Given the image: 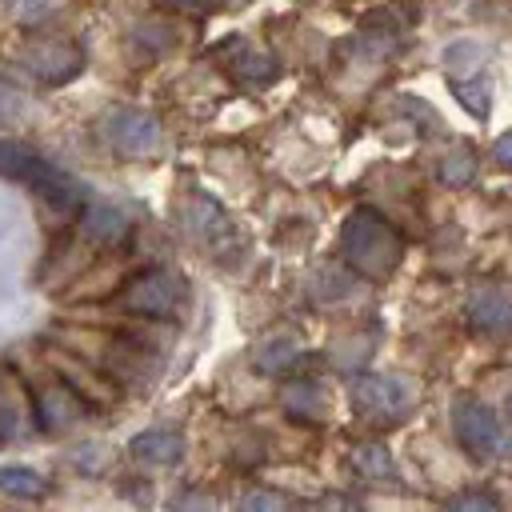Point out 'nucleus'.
Returning <instances> with one entry per match:
<instances>
[{
	"instance_id": "1",
	"label": "nucleus",
	"mask_w": 512,
	"mask_h": 512,
	"mask_svg": "<svg viewBox=\"0 0 512 512\" xmlns=\"http://www.w3.org/2000/svg\"><path fill=\"white\" fill-rule=\"evenodd\" d=\"M340 252L344 264L364 280H384L404 260V236L368 204L352 208L340 228Z\"/></svg>"
},
{
	"instance_id": "2",
	"label": "nucleus",
	"mask_w": 512,
	"mask_h": 512,
	"mask_svg": "<svg viewBox=\"0 0 512 512\" xmlns=\"http://www.w3.org/2000/svg\"><path fill=\"white\" fill-rule=\"evenodd\" d=\"M348 400L368 424H400L416 404V384L400 372H360L348 380Z\"/></svg>"
},
{
	"instance_id": "3",
	"label": "nucleus",
	"mask_w": 512,
	"mask_h": 512,
	"mask_svg": "<svg viewBox=\"0 0 512 512\" xmlns=\"http://www.w3.org/2000/svg\"><path fill=\"white\" fill-rule=\"evenodd\" d=\"M100 140L116 152V156H152L160 144H164V132H160V120L140 112V108H128V104H116L100 116L96 124Z\"/></svg>"
},
{
	"instance_id": "4",
	"label": "nucleus",
	"mask_w": 512,
	"mask_h": 512,
	"mask_svg": "<svg viewBox=\"0 0 512 512\" xmlns=\"http://www.w3.org/2000/svg\"><path fill=\"white\" fill-rule=\"evenodd\" d=\"M180 304H184V284L168 268H144L120 292V308L148 320H172Z\"/></svg>"
},
{
	"instance_id": "5",
	"label": "nucleus",
	"mask_w": 512,
	"mask_h": 512,
	"mask_svg": "<svg viewBox=\"0 0 512 512\" xmlns=\"http://www.w3.org/2000/svg\"><path fill=\"white\" fill-rule=\"evenodd\" d=\"M20 68L36 80V84H68L80 68H84V52L68 40H32L20 48Z\"/></svg>"
},
{
	"instance_id": "6",
	"label": "nucleus",
	"mask_w": 512,
	"mask_h": 512,
	"mask_svg": "<svg viewBox=\"0 0 512 512\" xmlns=\"http://www.w3.org/2000/svg\"><path fill=\"white\" fill-rule=\"evenodd\" d=\"M452 432H456L460 448L468 456H476V460H488V456L500 452V420L476 396H460L456 400V408H452Z\"/></svg>"
},
{
	"instance_id": "7",
	"label": "nucleus",
	"mask_w": 512,
	"mask_h": 512,
	"mask_svg": "<svg viewBox=\"0 0 512 512\" xmlns=\"http://www.w3.org/2000/svg\"><path fill=\"white\" fill-rule=\"evenodd\" d=\"M220 64H224V72H228L240 88H268V84L280 76L276 56H268L264 48H256V44L244 40V36H232V40L220 48Z\"/></svg>"
},
{
	"instance_id": "8",
	"label": "nucleus",
	"mask_w": 512,
	"mask_h": 512,
	"mask_svg": "<svg viewBox=\"0 0 512 512\" xmlns=\"http://www.w3.org/2000/svg\"><path fill=\"white\" fill-rule=\"evenodd\" d=\"M16 180L28 184L36 196H44V200L56 204V208H76V204L84 200V188H80L64 168H56V164H48V160H40V156H32V152H28V160L20 164Z\"/></svg>"
},
{
	"instance_id": "9",
	"label": "nucleus",
	"mask_w": 512,
	"mask_h": 512,
	"mask_svg": "<svg viewBox=\"0 0 512 512\" xmlns=\"http://www.w3.org/2000/svg\"><path fill=\"white\" fill-rule=\"evenodd\" d=\"M32 412H36V424L44 432H68V428H76L84 420L88 404L76 396V388L52 380V384H40L32 392Z\"/></svg>"
},
{
	"instance_id": "10",
	"label": "nucleus",
	"mask_w": 512,
	"mask_h": 512,
	"mask_svg": "<svg viewBox=\"0 0 512 512\" xmlns=\"http://www.w3.org/2000/svg\"><path fill=\"white\" fill-rule=\"evenodd\" d=\"M468 328L480 336H508L512 332V296L500 284H476L464 304Z\"/></svg>"
},
{
	"instance_id": "11",
	"label": "nucleus",
	"mask_w": 512,
	"mask_h": 512,
	"mask_svg": "<svg viewBox=\"0 0 512 512\" xmlns=\"http://www.w3.org/2000/svg\"><path fill=\"white\" fill-rule=\"evenodd\" d=\"M80 232H84L96 248H108V244H120V240L132 232V224H128V216H124L116 204L96 200V204H84V212H80Z\"/></svg>"
},
{
	"instance_id": "12",
	"label": "nucleus",
	"mask_w": 512,
	"mask_h": 512,
	"mask_svg": "<svg viewBox=\"0 0 512 512\" xmlns=\"http://www.w3.org/2000/svg\"><path fill=\"white\" fill-rule=\"evenodd\" d=\"M128 452L140 460V464H152V468H172L184 460V436L172 432V428H148L140 436H132Z\"/></svg>"
},
{
	"instance_id": "13",
	"label": "nucleus",
	"mask_w": 512,
	"mask_h": 512,
	"mask_svg": "<svg viewBox=\"0 0 512 512\" xmlns=\"http://www.w3.org/2000/svg\"><path fill=\"white\" fill-rule=\"evenodd\" d=\"M348 468H352V476H360L364 484H396V480H400V468H396L392 452H388L384 444H376V440L352 444Z\"/></svg>"
},
{
	"instance_id": "14",
	"label": "nucleus",
	"mask_w": 512,
	"mask_h": 512,
	"mask_svg": "<svg viewBox=\"0 0 512 512\" xmlns=\"http://www.w3.org/2000/svg\"><path fill=\"white\" fill-rule=\"evenodd\" d=\"M188 232H192L196 240H204V244L224 240V236H228V216H224V208H220L212 196L192 192V196H188Z\"/></svg>"
},
{
	"instance_id": "15",
	"label": "nucleus",
	"mask_w": 512,
	"mask_h": 512,
	"mask_svg": "<svg viewBox=\"0 0 512 512\" xmlns=\"http://www.w3.org/2000/svg\"><path fill=\"white\" fill-rule=\"evenodd\" d=\"M252 364H256L260 372H268V376H284V372H292L296 364H304V348H300L292 336H268V340L256 344Z\"/></svg>"
},
{
	"instance_id": "16",
	"label": "nucleus",
	"mask_w": 512,
	"mask_h": 512,
	"mask_svg": "<svg viewBox=\"0 0 512 512\" xmlns=\"http://www.w3.org/2000/svg\"><path fill=\"white\" fill-rule=\"evenodd\" d=\"M448 88H452V96L460 100V108L468 116L488 120V112H492V84H488V76H480V72H472V76H448Z\"/></svg>"
},
{
	"instance_id": "17",
	"label": "nucleus",
	"mask_w": 512,
	"mask_h": 512,
	"mask_svg": "<svg viewBox=\"0 0 512 512\" xmlns=\"http://www.w3.org/2000/svg\"><path fill=\"white\" fill-rule=\"evenodd\" d=\"M0 492L16 500H40L48 492V480L28 464H0Z\"/></svg>"
},
{
	"instance_id": "18",
	"label": "nucleus",
	"mask_w": 512,
	"mask_h": 512,
	"mask_svg": "<svg viewBox=\"0 0 512 512\" xmlns=\"http://www.w3.org/2000/svg\"><path fill=\"white\" fill-rule=\"evenodd\" d=\"M284 408H288L292 416H300V420L320 416V408H324L320 384H312V380H292V384L284 388Z\"/></svg>"
},
{
	"instance_id": "19",
	"label": "nucleus",
	"mask_w": 512,
	"mask_h": 512,
	"mask_svg": "<svg viewBox=\"0 0 512 512\" xmlns=\"http://www.w3.org/2000/svg\"><path fill=\"white\" fill-rule=\"evenodd\" d=\"M472 176H476V156H472V148H452V152H444V160H440V180L444 184H452V188H464V184H472Z\"/></svg>"
},
{
	"instance_id": "20",
	"label": "nucleus",
	"mask_w": 512,
	"mask_h": 512,
	"mask_svg": "<svg viewBox=\"0 0 512 512\" xmlns=\"http://www.w3.org/2000/svg\"><path fill=\"white\" fill-rule=\"evenodd\" d=\"M236 512H292V504H288L280 492L256 488V492H248V496L240 500V508H236Z\"/></svg>"
},
{
	"instance_id": "21",
	"label": "nucleus",
	"mask_w": 512,
	"mask_h": 512,
	"mask_svg": "<svg viewBox=\"0 0 512 512\" xmlns=\"http://www.w3.org/2000/svg\"><path fill=\"white\" fill-rule=\"evenodd\" d=\"M444 512H500V504H496L488 492L472 488V492H460V496H452V500L444 504Z\"/></svg>"
},
{
	"instance_id": "22",
	"label": "nucleus",
	"mask_w": 512,
	"mask_h": 512,
	"mask_svg": "<svg viewBox=\"0 0 512 512\" xmlns=\"http://www.w3.org/2000/svg\"><path fill=\"white\" fill-rule=\"evenodd\" d=\"M316 512H364V504L352 500V496H344V492H328V496L316 504Z\"/></svg>"
},
{
	"instance_id": "23",
	"label": "nucleus",
	"mask_w": 512,
	"mask_h": 512,
	"mask_svg": "<svg viewBox=\"0 0 512 512\" xmlns=\"http://www.w3.org/2000/svg\"><path fill=\"white\" fill-rule=\"evenodd\" d=\"M492 160H496L500 168H512V132L496 136V144H492Z\"/></svg>"
},
{
	"instance_id": "24",
	"label": "nucleus",
	"mask_w": 512,
	"mask_h": 512,
	"mask_svg": "<svg viewBox=\"0 0 512 512\" xmlns=\"http://www.w3.org/2000/svg\"><path fill=\"white\" fill-rule=\"evenodd\" d=\"M168 8H180V12H212L220 0H160Z\"/></svg>"
},
{
	"instance_id": "25",
	"label": "nucleus",
	"mask_w": 512,
	"mask_h": 512,
	"mask_svg": "<svg viewBox=\"0 0 512 512\" xmlns=\"http://www.w3.org/2000/svg\"><path fill=\"white\" fill-rule=\"evenodd\" d=\"M508 416H512V396H508Z\"/></svg>"
}]
</instances>
